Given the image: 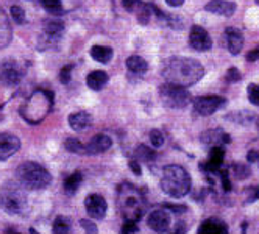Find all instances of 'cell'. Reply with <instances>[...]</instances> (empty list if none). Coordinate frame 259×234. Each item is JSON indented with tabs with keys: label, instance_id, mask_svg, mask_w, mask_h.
<instances>
[{
	"label": "cell",
	"instance_id": "7dc6e473",
	"mask_svg": "<svg viewBox=\"0 0 259 234\" xmlns=\"http://www.w3.org/2000/svg\"><path fill=\"white\" fill-rule=\"evenodd\" d=\"M30 232H31V234H38V232H36L34 229H30Z\"/></svg>",
	"mask_w": 259,
	"mask_h": 234
},
{
	"label": "cell",
	"instance_id": "4dcf8cb0",
	"mask_svg": "<svg viewBox=\"0 0 259 234\" xmlns=\"http://www.w3.org/2000/svg\"><path fill=\"white\" fill-rule=\"evenodd\" d=\"M155 156H156V153L152 149L144 146V144H141V146L136 149V158L139 161H144V163H152V161L155 159Z\"/></svg>",
	"mask_w": 259,
	"mask_h": 234
},
{
	"label": "cell",
	"instance_id": "836d02e7",
	"mask_svg": "<svg viewBox=\"0 0 259 234\" xmlns=\"http://www.w3.org/2000/svg\"><path fill=\"white\" fill-rule=\"evenodd\" d=\"M233 170H234V173H236V176H237L239 179H245V178L250 175L248 166H244V164H234V166H233Z\"/></svg>",
	"mask_w": 259,
	"mask_h": 234
},
{
	"label": "cell",
	"instance_id": "5b68a950",
	"mask_svg": "<svg viewBox=\"0 0 259 234\" xmlns=\"http://www.w3.org/2000/svg\"><path fill=\"white\" fill-rule=\"evenodd\" d=\"M16 176L24 188L31 189V191L46 189L52 183V175L49 173V170L39 166L38 163H31V161L22 163L17 167Z\"/></svg>",
	"mask_w": 259,
	"mask_h": 234
},
{
	"label": "cell",
	"instance_id": "c3c4849f",
	"mask_svg": "<svg viewBox=\"0 0 259 234\" xmlns=\"http://www.w3.org/2000/svg\"><path fill=\"white\" fill-rule=\"evenodd\" d=\"M257 199H259V188H257Z\"/></svg>",
	"mask_w": 259,
	"mask_h": 234
},
{
	"label": "cell",
	"instance_id": "484cf974",
	"mask_svg": "<svg viewBox=\"0 0 259 234\" xmlns=\"http://www.w3.org/2000/svg\"><path fill=\"white\" fill-rule=\"evenodd\" d=\"M113 49L111 47H105V45H94L91 49V57L94 58L97 63H102V64H106L111 61L113 58Z\"/></svg>",
	"mask_w": 259,
	"mask_h": 234
},
{
	"label": "cell",
	"instance_id": "8992f818",
	"mask_svg": "<svg viewBox=\"0 0 259 234\" xmlns=\"http://www.w3.org/2000/svg\"><path fill=\"white\" fill-rule=\"evenodd\" d=\"M119 209L130 220H139L144 215V197L133 184H123L119 188Z\"/></svg>",
	"mask_w": 259,
	"mask_h": 234
},
{
	"label": "cell",
	"instance_id": "f6af8a7d",
	"mask_svg": "<svg viewBox=\"0 0 259 234\" xmlns=\"http://www.w3.org/2000/svg\"><path fill=\"white\" fill-rule=\"evenodd\" d=\"M247 159H248V163H254V161L259 159V153H257V152H250V153L247 155Z\"/></svg>",
	"mask_w": 259,
	"mask_h": 234
},
{
	"label": "cell",
	"instance_id": "83f0119b",
	"mask_svg": "<svg viewBox=\"0 0 259 234\" xmlns=\"http://www.w3.org/2000/svg\"><path fill=\"white\" fill-rule=\"evenodd\" d=\"M53 234H72V222L69 217L58 215L53 222Z\"/></svg>",
	"mask_w": 259,
	"mask_h": 234
},
{
	"label": "cell",
	"instance_id": "74e56055",
	"mask_svg": "<svg viewBox=\"0 0 259 234\" xmlns=\"http://www.w3.org/2000/svg\"><path fill=\"white\" fill-rule=\"evenodd\" d=\"M72 69H73V64H67L61 69L60 72V81L63 84H69L70 81V75H72Z\"/></svg>",
	"mask_w": 259,
	"mask_h": 234
},
{
	"label": "cell",
	"instance_id": "cb8c5ba5",
	"mask_svg": "<svg viewBox=\"0 0 259 234\" xmlns=\"http://www.w3.org/2000/svg\"><path fill=\"white\" fill-rule=\"evenodd\" d=\"M135 14H136V19L141 25H149V22L152 21V16H153V4L141 2L136 8Z\"/></svg>",
	"mask_w": 259,
	"mask_h": 234
},
{
	"label": "cell",
	"instance_id": "3957f363",
	"mask_svg": "<svg viewBox=\"0 0 259 234\" xmlns=\"http://www.w3.org/2000/svg\"><path fill=\"white\" fill-rule=\"evenodd\" d=\"M53 106V94L49 91H36L21 108V116L31 125H36L44 120Z\"/></svg>",
	"mask_w": 259,
	"mask_h": 234
},
{
	"label": "cell",
	"instance_id": "bcb514c9",
	"mask_svg": "<svg viewBox=\"0 0 259 234\" xmlns=\"http://www.w3.org/2000/svg\"><path fill=\"white\" fill-rule=\"evenodd\" d=\"M256 125H257V130H259V117L256 119Z\"/></svg>",
	"mask_w": 259,
	"mask_h": 234
},
{
	"label": "cell",
	"instance_id": "9c48e42d",
	"mask_svg": "<svg viewBox=\"0 0 259 234\" xmlns=\"http://www.w3.org/2000/svg\"><path fill=\"white\" fill-rule=\"evenodd\" d=\"M227 103V100L220 96H203L194 100V110L200 116H211Z\"/></svg>",
	"mask_w": 259,
	"mask_h": 234
},
{
	"label": "cell",
	"instance_id": "7bdbcfd3",
	"mask_svg": "<svg viewBox=\"0 0 259 234\" xmlns=\"http://www.w3.org/2000/svg\"><path fill=\"white\" fill-rule=\"evenodd\" d=\"M130 169L133 170V173H135V175H141V172H142V170H141L139 163H138V161H135V159H133V161H130Z\"/></svg>",
	"mask_w": 259,
	"mask_h": 234
},
{
	"label": "cell",
	"instance_id": "681fc988",
	"mask_svg": "<svg viewBox=\"0 0 259 234\" xmlns=\"http://www.w3.org/2000/svg\"><path fill=\"white\" fill-rule=\"evenodd\" d=\"M256 4H257V5H259V0H256Z\"/></svg>",
	"mask_w": 259,
	"mask_h": 234
},
{
	"label": "cell",
	"instance_id": "e0dca14e",
	"mask_svg": "<svg viewBox=\"0 0 259 234\" xmlns=\"http://www.w3.org/2000/svg\"><path fill=\"white\" fill-rule=\"evenodd\" d=\"M111 146H113V141H111L109 136L106 134H97L94 136L86 147V155H99V153H103L106 152Z\"/></svg>",
	"mask_w": 259,
	"mask_h": 234
},
{
	"label": "cell",
	"instance_id": "7a4b0ae2",
	"mask_svg": "<svg viewBox=\"0 0 259 234\" xmlns=\"http://www.w3.org/2000/svg\"><path fill=\"white\" fill-rule=\"evenodd\" d=\"M161 189L174 199H180L191 191V176L181 166H165L161 178Z\"/></svg>",
	"mask_w": 259,
	"mask_h": 234
},
{
	"label": "cell",
	"instance_id": "7c38bea8",
	"mask_svg": "<svg viewBox=\"0 0 259 234\" xmlns=\"http://www.w3.org/2000/svg\"><path fill=\"white\" fill-rule=\"evenodd\" d=\"M19 149H21V141L17 136L11 133L0 134V161L11 158L14 153L19 152Z\"/></svg>",
	"mask_w": 259,
	"mask_h": 234
},
{
	"label": "cell",
	"instance_id": "d6986e66",
	"mask_svg": "<svg viewBox=\"0 0 259 234\" xmlns=\"http://www.w3.org/2000/svg\"><path fill=\"white\" fill-rule=\"evenodd\" d=\"M205 10L208 13L230 17L236 13V4L230 2V0H211V2L205 7Z\"/></svg>",
	"mask_w": 259,
	"mask_h": 234
},
{
	"label": "cell",
	"instance_id": "ab89813d",
	"mask_svg": "<svg viewBox=\"0 0 259 234\" xmlns=\"http://www.w3.org/2000/svg\"><path fill=\"white\" fill-rule=\"evenodd\" d=\"M240 78H242V75H240L239 69H236V67H230L228 69V72H227V81L228 83H236Z\"/></svg>",
	"mask_w": 259,
	"mask_h": 234
},
{
	"label": "cell",
	"instance_id": "b9f144b4",
	"mask_svg": "<svg viewBox=\"0 0 259 234\" xmlns=\"http://www.w3.org/2000/svg\"><path fill=\"white\" fill-rule=\"evenodd\" d=\"M257 60H259V45L247 53V61L253 63V61H257Z\"/></svg>",
	"mask_w": 259,
	"mask_h": 234
},
{
	"label": "cell",
	"instance_id": "e575fe53",
	"mask_svg": "<svg viewBox=\"0 0 259 234\" xmlns=\"http://www.w3.org/2000/svg\"><path fill=\"white\" fill-rule=\"evenodd\" d=\"M248 99L253 105L259 106V84L248 86Z\"/></svg>",
	"mask_w": 259,
	"mask_h": 234
},
{
	"label": "cell",
	"instance_id": "52a82bcc",
	"mask_svg": "<svg viewBox=\"0 0 259 234\" xmlns=\"http://www.w3.org/2000/svg\"><path fill=\"white\" fill-rule=\"evenodd\" d=\"M159 97L164 106L170 110H181L191 103V94L186 91V87H180L170 83H165L159 87Z\"/></svg>",
	"mask_w": 259,
	"mask_h": 234
},
{
	"label": "cell",
	"instance_id": "7402d4cb",
	"mask_svg": "<svg viewBox=\"0 0 259 234\" xmlns=\"http://www.w3.org/2000/svg\"><path fill=\"white\" fill-rule=\"evenodd\" d=\"M13 38V31H11V24L5 11L0 10V50L5 49Z\"/></svg>",
	"mask_w": 259,
	"mask_h": 234
},
{
	"label": "cell",
	"instance_id": "f1b7e54d",
	"mask_svg": "<svg viewBox=\"0 0 259 234\" xmlns=\"http://www.w3.org/2000/svg\"><path fill=\"white\" fill-rule=\"evenodd\" d=\"M64 149L70 153H78V155H86V147L83 146V144L75 139V137H69L66 139L64 142Z\"/></svg>",
	"mask_w": 259,
	"mask_h": 234
},
{
	"label": "cell",
	"instance_id": "44dd1931",
	"mask_svg": "<svg viewBox=\"0 0 259 234\" xmlns=\"http://www.w3.org/2000/svg\"><path fill=\"white\" fill-rule=\"evenodd\" d=\"M92 117L86 111H78V113H72L69 116V125L73 131H83L88 127H91Z\"/></svg>",
	"mask_w": 259,
	"mask_h": 234
},
{
	"label": "cell",
	"instance_id": "8fae6325",
	"mask_svg": "<svg viewBox=\"0 0 259 234\" xmlns=\"http://www.w3.org/2000/svg\"><path fill=\"white\" fill-rule=\"evenodd\" d=\"M84 206H86V211L89 214V217L96 219V220L105 219L106 211H108V203H106V200L103 199L102 195H99V194H89L86 197V200H84Z\"/></svg>",
	"mask_w": 259,
	"mask_h": 234
},
{
	"label": "cell",
	"instance_id": "30bf717a",
	"mask_svg": "<svg viewBox=\"0 0 259 234\" xmlns=\"http://www.w3.org/2000/svg\"><path fill=\"white\" fill-rule=\"evenodd\" d=\"M189 44L197 52H208L212 47V39L209 33L203 27L192 25L191 33H189Z\"/></svg>",
	"mask_w": 259,
	"mask_h": 234
},
{
	"label": "cell",
	"instance_id": "6da1fadb",
	"mask_svg": "<svg viewBox=\"0 0 259 234\" xmlns=\"http://www.w3.org/2000/svg\"><path fill=\"white\" fill-rule=\"evenodd\" d=\"M203 75H205V67L197 60L186 57L170 58L162 69V77L165 81L180 87H189L198 83Z\"/></svg>",
	"mask_w": 259,
	"mask_h": 234
},
{
	"label": "cell",
	"instance_id": "2e32d148",
	"mask_svg": "<svg viewBox=\"0 0 259 234\" xmlns=\"http://www.w3.org/2000/svg\"><path fill=\"white\" fill-rule=\"evenodd\" d=\"M225 38H227V49L231 55H239V52L244 47V34L239 28L228 27L225 30Z\"/></svg>",
	"mask_w": 259,
	"mask_h": 234
},
{
	"label": "cell",
	"instance_id": "ba28073f",
	"mask_svg": "<svg viewBox=\"0 0 259 234\" xmlns=\"http://www.w3.org/2000/svg\"><path fill=\"white\" fill-rule=\"evenodd\" d=\"M24 78V67L14 61V60H5L0 64V83L7 87H13L19 84Z\"/></svg>",
	"mask_w": 259,
	"mask_h": 234
},
{
	"label": "cell",
	"instance_id": "60d3db41",
	"mask_svg": "<svg viewBox=\"0 0 259 234\" xmlns=\"http://www.w3.org/2000/svg\"><path fill=\"white\" fill-rule=\"evenodd\" d=\"M164 208L165 209H169V211H172V212H177V214H183V212H186L188 211V208L186 206H183V205H164Z\"/></svg>",
	"mask_w": 259,
	"mask_h": 234
},
{
	"label": "cell",
	"instance_id": "8d00e7d4",
	"mask_svg": "<svg viewBox=\"0 0 259 234\" xmlns=\"http://www.w3.org/2000/svg\"><path fill=\"white\" fill-rule=\"evenodd\" d=\"M136 231H138V222L136 220H130V219L125 220V223H123V226L120 229L122 234H135Z\"/></svg>",
	"mask_w": 259,
	"mask_h": 234
},
{
	"label": "cell",
	"instance_id": "ee69618b",
	"mask_svg": "<svg viewBox=\"0 0 259 234\" xmlns=\"http://www.w3.org/2000/svg\"><path fill=\"white\" fill-rule=\"evenodd\" d=\"M165 2H167V5H169V7L177 8V7H181V5L184 4V0H165Z\"/></svg>",
	"mask_w": 259,
	"mask_h": 234
},
{
	"label": "cell",
	"instance_id": "4316f807",
	"mask_svg": "<svg viewBox=\"0 0 259 234\" xmlns=\"http://www.w3.org/2000/svg\"><path fill=\"white\" fill-rule=\"evenodd\" d=\"M83 181V175L81 172H73L72 175H69L66 179H64V192L72 195V194H75L80 188Z\"/></svg>",
	"mask_w": 259,
	"mask_h": 234
},
{
	"label": "cell",
	"instance_id": "1f68e13d",
	"mask_svg": "<svg viewBox=\"0 0 259 234\" xmlns=\"http://www.w3.org/2000/svg\"><path fill=\"white\" fill-rule=\"evenodd\" d=\"M10 11H11L13 21H14L17 25H24V24H25V11H24L22 7H19V5H13Z\"/></svg>",
	"mask_w": 259,
	"mask_h": 234
},
{
	"label": "cell",
	"instance_id": "ffe728a7",
	"mask_svg": "<svg viewBox=\"0 0 259 234\" xmlns=\"http://www.w3.org/2000/svg\"><path fill=\"white\" fill-rule=\"evenodd\" d=\"M197 234H230V232H228V226L224 220H220L217 217H211L200 225Z\"/></svg>",
	"mask_w": 259,
	"mask_h": 234
},
{
	"label": "cell",
	"instance_id": "ac0fdd59",
	"mask_svg": "<svg viewBox=\"0 0 259 234\" xmlns=\"http://www.w3.org/2000/svg\"><path fill=\"white\" fill-rule=\"evenodd\" d=\"M201 142L206 144V146H209V147H222L224 144L230 142V136L220 128L208 130L201 134Z\"/></svg>",
	"mask_w": 259,
	"mask_h": 234
},
{
	"label": "cell",
	"instance_id": "d6a6232c",
	"mask_svg": "<svg viewBox=\"0 0 259 234\" xmlns=\"http://www.w3.org/2000/svg\"><path fill=\"white\" fill-rule=\"evenodd\" d=\"M149 137H150L152 146L156 147V149H159L162 144H164V134L159 130H152L150 134H149Z\"/></svg>",
	"mask_w": 259,
	"mask_h": 234
},
{
	"label": "cell",
	"instance_id": "5bb4252c",
	"mask_svg": "<svg viewBox=\"0 0 259 234\" xmlns=\"http://www.w3.org/2000/svg\"><path fill=\"white\" fill-rule=\"evenodd\" d=\"M63 33H64V24L61 21H46L42 41L46 45H52L60 41Z\"/></svg>",
	"mask_w": 259,
	"mask_h": 234
},
{
	"label": "cell",
	"instance_id": "9a60e30c",
	"mask_svg": "<svg viewBox=\"0 0 259 234\" xmlns=\"http://www.w3.org/2000/svg\"><path fill=\"white\" fill-rule=\"evenodd\" d=\"M224 158H225V152L224 147H212L209 152V158L206 163L200 164V169H203L208 173H219L222 163H224Z\"/></svg>",
	"mask_w": 259,
	"mask_h": 234
},
{
	"label": "cell",
	"instance_id": "f35d334b",
	"mask_svg": "<svg viewBox=\"0 0 259 234\" xmlns=\"http://www.w3.org/2000/svg\"><path fill=\"white\" fill-rule=\"evenodd\" d=\"M80 225H81V228L84 229L86 234H99L97 225L94 222H91L88 219H83V220H80Z\"/></svg>",
	"mask_w": 259,
	"mask_h": 234
},
{
	"label": "cell",
	"instance_id": "d4e9b609",
	"mask_svg": "<svg viewBox=\"0 0 259 234\" xmlns=\"http://www.w3.org/2000/svg\"><path fill=\"white\" fill-rule=\"evenodd\" d=\"M126 67L130 72H133V74H136V75H144L145 72L149 70V64H147V61L138 55H133L126 60Z\"/></svg>",
	"mask_w": 259,
	"mask_h": 234
},
{
	"label": "cell",
	"instance_id": "4fadbf2b",
	"mask_svg": "<svg viewBox=\"0 0 259 234\" xmlns=\"http://www.w3.org/2000/svg\"><path fill=\"white\" fill-rule=\"evenodd\" d=\"M147 225L156 232H165L170 228V215L164 209L152 211L149 214V219H147Z\"/></svg>",
	"mask_w": 259,
	"mask_h": 234
},
{
	"label": "cell",
	"instance_id": "603a6c76",
	"mask_svg": "<svg viewBox=\"0 0 259 234\" xmlns=\"http://www.w3.org/2000/svg\"><path fill=\"white\" fill-rule=\"evenodd\" d=\"M108 80H109V77H108L106 72L94 70L86 77V84L89 89H92V91H102V89L106 86Z\"/></svg>",
	"mask_w": 259,
	"mask_h": 234
},
{
	"label": "cell",
	"instance_id": "d590c367",
	"mask_svg": "<svg viewBox=\"0 0 259 234\" xmlns=\"http://www.w3.org/2000/svg\"><path fill=\"white\" fill-rule=\"evenodd\" d=\"M141 0H120V8H123L126 13H135Z\"/></svg>",
	"mask_w": 259,
	"mask_h": 234
},
{
	"label": "cell",
	"instance_id": "277c9868",
	"mask_svg": "<svg viewBox=\"0 0 259 234\" xmlns=\"http://www.w3.org/2000/svg\"><path fill=\"white\" fill-rule=\"evenodd\" d=\"M28 206V199L24 186L14 181H7L0 188V208L10 215H21Z\"/></svg>",
	"mask_w": 259,
	"mask_h": 234
},
{
	"label": "cell",
	"instance_id": "f546056e",
	"mask_svg": "<svg viewBox=\"0 0 259 234\" xmlns=\"http://www.w3.org/2000/svg\"><path fill=\"white\" fill-rule=\"evenodd\" d=\"M42 7L50 13V14H55V16H61L64 13V8H63V4L61 0H41Z\"/></svg>",
	"mask_w": 259,
	"mask_h": 234
}]
</instances>
